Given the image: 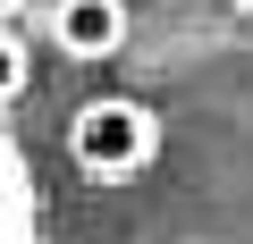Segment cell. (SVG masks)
Returning <instances> with one entry per match:
<instances>
[{
	"label": "cell",
	"instance_id": "4",
	"mask_svg": "<svg viewBox=\"0 0 253 244\" xmlns=\"http://www.w3.org/2000/svg\"><path fill=\"white\" fill-rule=\"evenodd\" d=\"M34 84V51H26V26H0V118L17 109V93Z\"/></svg>",
	"mask_w": 253,
	"mask_h": 244
},
{
	"label": "cell",
	"instance_id": "1",
	"mask_svg": "<svg viewBox=\"0 0 253 244\" xmlns=\"http://www.w3.org/2000/svg\"><path fill=\"white\" fill-rule=\"evenodd\" d=\"M68 160H76V177H93V185H126V177H144L152 160H161V109L144 101V93H118V84H101V93H84L76 109H68Z\"/></svg>",
	"mask_w": 253,
	"mask_h": 244
},
{
	"label": "cell",
	"instance_id": "3",
	"mask_svg": "<svg viewBox=\"0 0 253 244\" xmlns=\"http://www.w3.org/2000/svg\"><path fill=\"white\" fill-rule=\"evenodd\" d=\"M0 244H42V194H34V160L17 152V135L0 127Z\"/></svg>",
	"mask_w": 253,
	"mask_h": 244
},
{
	"label": "cell",
	"instance_id": "2",
	"mask_svg": "<svg viewBox=\"0 0 253 244\" xmlns=\"http://www.w3.org/2000/svg\"><path fill=\"white\" fill-rule=\"evenodd\" d=\"M42 26H51V51H59V59L101 68V59H118V51H126L135 9H126V0H51Z\"/></svg>",
	"mask_w": 253,
	"mask_h": 244
},
{
	"label": "cell",
	"instance_id": "5",
	"mask_svg": "<svg viewBox=\"0 0 253 244\" xmlns=\"http://www.w3.org/2000/svg\"><path fill=\"white\" fill-rule=\"evenodd\" d=\"M34 17V0H0V26H26Z\"/></svg>",
	"mask_w": 253,
	"mask_h": 244
}]
</instances>
